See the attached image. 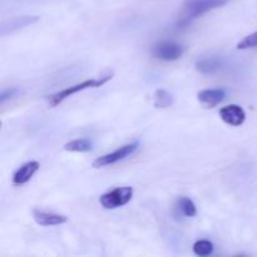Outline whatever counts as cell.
Instances as JSON below:
<instances>
[{"label":"cell","instance_id":"9a60e30c","mask_svg":"<svg viewBox=\"0 0 257 257\" xmlns=\"http://www.w3.org/2000/svg\"><path fill=\"white\" fill-rule=\"evenodd\" d=\"M193 252L197 256L205 257L213 252V243L208 240H198L193 243Z\"/></svg>","mask_w":257,"mask_h":257},{"label":"cell","instance_id":"9c48e42d","mask_svg":"<svg viewBox=\"0 0 257 257\" xmlns=\"http://www.w3.org/2000/svg\"><path fill=\"white\" fill-rule=\"evenodd\" d=\"M226 97V92L223 89H203L197 93L198 102L205 108H215L220 104Z\"/></svg>","mask_w":257,"mask_h":257},{"label":"cell","instance_id":"2e32d148","mask_svg":"<svg viewBox=\"0 0 257 257\" xmlns=\"http://www.w3.org/2000/svg\"><path fill=\"white\" fill-rule=\"evenodd\" d=\"M250 48H257V32L243 38L237 44V49H250Z\"/></svg>","mask_w":257,"mask_h":257},{"label":"cell","instance_id":"30bf717a","mask_svg":"<svg viewBox=\"0 0 257 257\" xmlns=\"http://www.w3.org/2000/svg\"><path fill=\"white\" fill-rule=\"evenodd\" d=\"M223 60L218 57L201 58L196 63V69L202 74H215L222 69Z\"/></svg>","mask_w":257,"mask_h":257},{"label":"cell","instance_id":"6da1fadb","mask_svg":"<svg viewBox=\"0 0 257 257\" xmlns=\"http://www.w3.org/2000/svg\"><path fill=\"white\" fill-rule=\"evenodd\" d=\"M230 0H185L178 17V27H186L192 20L202 17L206 13L223 7Z\"/></svg>","mask_w":257,"mask_h":257},{"label":"cell","instance_id":"8992f818","mask_svg":"<svg viewBox=\"0 0 257 257\" xmlns=\"http://www.w3.org/2000/svg\"><path fill=\"white\" fill-rule=\"evenodd\" d=\"M218 114L226 124L232 125V127H238V125L243 124L246 120V112L238 104L226 105V107L221 108Z\"/></svg>","mask_w":257,"mask_h":257},{"label":"cell","instance_id":"52a82bcc","mask_svg":"<svg viewBox=\"0 0 257 257\" xmlns=\"http://www.w3.org/2000/svg\"><path fill=\"white\" fill-rule=\"evenodd\" d=\"M33 218H34V221L38 225L44 226V227L63 225V223H65L68 221L67 216L54 212H47V211L38 210V208L33 210Z\"/></svg>","mask_w":257,"mask_h":257},{"label":"cell","instance_id":"4fadbf2b","mask_svg":"<svg viewBox=\"0 0 257 257\" xmlns=\"http://www.w3.org/2000/svg\"><path fill=\"white\" fill-rule=\"evenodd\" d=\"M173 103V97L170 92L166 89H157L155 93V100L153 104L156 108H168Z\"/></svg>","mask_w":257,"mask_h":257},{"label":"cell","instance_id":"3957f363","mask_svg":"<svg viewBox=\"0 0 257 257\" xmlns=\"http://www.w3.org/2000/svg\"><path fill=\"white\" fill-rule=\"evenodd\" d=\"M133 197L132 187H117L100 196L99 202L105 210H114L127 205Z\"/></svg>","mask_w":257,"mask_h":257},{"label":"cell","instance_id":"7c38bea8","mask_svg":"<svg viewBox=\"0 0 257 257\" xmlns=\"http://www.w3.org/2000/svg\"><path fill=\"white\" fill-rule=\"evenodd\" d=\"M37 20L38 18L35 17H18V18H14V19L9 20V22H8V25L4 23L2 27V30L9 28V30H8L7 33H12L14 32L15 29H19V28L22 29V28L28 27V25H32L33 23H35Z\"/></svg>","mask_w":257,"mask_h":257},{"label":"cell","instance_id":"277c9868","mask_svg":"<svg viewBox=\"0 0 257 257\" xmlns=\"http://www.w3.org/2000/svg\"><path fill=\"white\" fill-rule=\"evenodd\" d=\"M138 142H133V143H128V145L122 146L118 150L113 151V152L108 153V155L100 156L98 157L97 160L93 162V167L94 168H102V167H107V166L113 165V163H117L119 161L124 160L127 158L128 156L133 155L136 152V150L138 148Z\"/></svg>","mask_w":257,"mask_h":257},{"label":"cell","instance_id":"ba28073f","mask_svg":"<svg viewBox=\"0 0 257 257\" xmlns=\"http://www.w3.org/2000/svg\"><path fill=\"white\" fill-rule=\"evenodd\" d=\"M39 167L40 165L37 161H29V162L24 163L22 167L15 171L14 176H13V183L15 186L25 185V183L32 180V177L38 172Z\"/></svg>","mask_w":257,"mask_h":257},{"label":"cell","instance_id":"5b68a950","mask_svg":"<svg viewBox=\"0 0 257 257\" xmlns=\"http://www.w3.org/2000/svg\"><path fill=\"white\" fill-rule=\"evenodd\" d=\"M185 48L175 42H161L152 48V55L165 62H173L183 55Z\"/></svg>","mask_w":257,"mask_h":257},{"label":"cell","instance_id":"7a4b0ae2","mask_svg":"<svg viewBox=\"0 0 257 257\" xmlns=\"http://www.w3.org/2000/svg\"><path fill=\"white\" fill-rule=\"evenodd\" d=\"M113 78V74L104 75V77H100L98 79H87L82 83H78V84L70 85V87L64 88V89L59 90V92L54 93V94L49 95L48 97V103H49V107L54 108L57 107L58 104L65 100L67 98L72 97V95L77 94L78 92H82V90L89 89V88H99L102 85H104L105 83L109 82Z\"/></svg>","mask_w":257,"mask_h":257},{"label":"cell","instance_id":"5bb4252c","mask_svg":"<svg viewBox=\"0 0 257 257\" xmlns=\"http://www.w3.org/2000/svg\"><path fill=\"white\" fill-rule=\"evenodd\" d=\"M177 207L181 211L182 215H185L186 217H195L197 215V208L196 205L193 203V201L188 197H181L177 201Z\"/></svg>","mask_w":257,"mask_h":257},{"label":"cell","instance_id":"8fae6325","mask_svg":"<svg viewBox=\"0 0 257 257\" xmlns=\"http://www.w3.org/2000/svg\"><path fill=\"white\" fill-rule=\"evenodd\" d=\"M93 145L89 140L87 138H78V140H73L64 145V150L68 152H89L92 151Z\"/></svg>","mask_w":257,"mask_h":257},{"label":"cell","instance_id":"e0dca14e","mask_svg":"<svg viewBox=\"0 0 257 257\" xmlns=\"http://www.w3.org/2000/svg\"><path fill=\"white\" fill-rule=\"evenodd\" d=\"M18 93H19V89H18V88H8V89H3L2 94H0V102L4 103L5 100L12 99V98L15 97Z\"/></svg>","mask_w":257,"mask_h":257}]
</instances>
